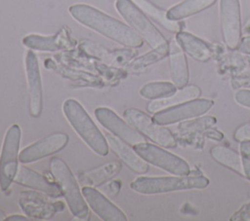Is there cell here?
<instances>
[{
	"label": "cell",
	"mask_w": 250,
	"mask_h": 221,
	"mask_svg": "<svg viewBox=\"0 0 250 221\" xmlns=\"http://www.w3.org/2000/svg\"><path fill=\"white\" fill-rule=\"evenodd\" d=\"M69 13L83 25L126 47L139 48L144 43L143 38L128 25L92 6L72 5L69 8Z\"/></svg>",
	"instance_id": "obj_1"
},
{
	"label": "cell",
	"mask_w": 250,
	"mask_h": 221,
	"mask_svg": "<svg viewBox=\"0 0 250 221\" xmlns=\"http://www.w3.org/2000/svg\"><path fill=\"white\" fill-rule=\"evenodd\" d=\"M208 184L207 177L199 171H192L188 175L140 176L131 182L130 187L140 194L154 195L182 190L204 189Z\"/></svg>",
	"instance_id": "obj_2"
},
{
	"label": "cell",
	"mask_w": 250,
	"mask_h": 221,
	"mask_svg": "<svg viewBox=\"0 0 250 221\" xmlns=\"http://www.w3.org/2000/svg\"><path fill=\"white\" fill-rule=\"evenodd\" d=\"M62 111L70 126L81 139L96 154L104 157L108 154V143L83 106L75 99H66Z\"/></svg>",
	"instance_id": "obj_3"
},
{
	"label": "cell",
	"mask_w": 250,
	"mask_h": 221,
	"mask_svg": "<svg viewBox=\"0 0 250 221\" xmlns=\"http://www.w3.org/2000/svg\"><path fill=\"white\" fill-rule=\"evenodd\" d=\"M50 168L72 215L82 220L87 219L89 216L88 204L84 201L82 192L68 166L62 159L54 157L50 161Z\"/></svg>",
	"instance_id": "obj_4"
},
{
	"label": "cell",
	"mask_w": 250,
	"mask_h": 221,
	"mask_svg": "<svg viewBox=\"0 0 250 221\" xmlns=\"http://www.w3.org/2000/svg\"><path fill=\"white\" fill-rule=\"evenodd\" d=\"M115 7L123 18L152 49L169 46L163 35L131 0H116Z\"/></svg>",
	"instance_id": "obj_5"
},
{
	"label": "cell",
	"mask_w": 250,
	"mask_h": 221,
	"mask_svg": "<svg viewBox=\"0 0 250 221\" xmlns=\"http://www.w3.org/2000/svg\"><path fill=\"white\" fill-rule=\"evenodd\" d=\"M21 130L18 125L11 126L4 137L0 154V189L5 192L15 180L19 169V149Z\"/></svg>",
	"instance_id": "obj_6"
},
{
	"label": "cell",
	"mask_w": 250,
	"mask_h": 221,
	"mask_svg": "<svg viewBox=\"0 0 250 221\" xmlns=\"http://www.w3.org/2000/svg\"><path fill=\"white\" fill-rule=\"evenodd\" d=\"M123 115L130 125L154 143L165 148L177 146V140L173 133L163 125L155 123L145 112L136 108H128L123 112Z\"/></svg>",
	"instance_id": "obj_7"
},
{
	"label": "cell",
	"mask_w": 250,
	"mask_h": 221,
	"mask_svg": "<svg viewBox=\"0 0 250 221\" xmlns=\"http://www.w3.org/2000/svg\"><path fill=\"white\" fill-rule=\"evenodd\" d=\"M134 150L148 164L160 167L174 175H188L189 166L182 158L151 143L142 142L133 146Z\"/></svg>",
	"instance_id": "obj_8"
},
{
	"label": "cell",
	"mask_w": 250,
	"mask_h": 221,
	"mask_svg": "<svg viewBox=\"0 0 250 221\" xmlns=\"http://www.w3.org/2000/svg\"><path fill=\"white\" fill-rule=\"evenodd\" d=\"M214 101L208 98H195L163 110L156 112L153 115V121L159 125L175 124L184 120L199 117L208 112Z\"/></svg>",
	"instance_id": "obj_9"
},
{
	"label": "cell",
	"mask_w": 250,
	"mask_h": 221,
	"mask_svg": "<svg viewBox=\"0 0 250 221\" xmlns=\"http://www.w3.org/2000/svg\"><path fill=\"white\" fill-rule=\"evenodd\" d=\"M220 20L226 45L234 50L241 41L239 0H220Z\"/></svg>",
	"instance_id": "obj_10"
},
{
	"label": "cell",
	"mask_w": 250,
	"mask_h": 221,
	"mask_svg": "<svg viewBox=\"0 0 250 221\" xmlns=\"http://www.w3.org/2000/svg\"><path fill=\"white\" fill-rule=\"evenodd\" d=\"M95 116L99 123L113 135L120 138L129 145H137L146 142L144 135L140 133L132 125L123 121L114 111L106 107H101L95 110Z\"/></svg>",
	"instance_id": "obj_11"
},
{
	"label": "cell",
	"mask_w": 250,
	"mask_h": 221,
	"mask_svg": "<svg viewBox=\"0 0 250 221\" xmlns=\"http://www.w3.org/2000/svg\"><path fill=\"white\" fill-rule=\"evenodd\" d=\"M68 142V135L63 132L53 133L41 140H38L23 150L19 155V160L22 164L37 162L52 154L62 150Z\"/></svg>",
	"instance_id": "obj_12"
},
{
	"label": "cell",
	"mask_w": 250,
	"mask_h": 221,
	"mask_svg": "<svg viewBox=\"0 0 250 221\" xmlns=\"http://www.w3.org/2000/svg\"><path fill=\"white\" fill-rule=\"evenodd\" d=\"M25 72L29 95V113L32 117H39L43 104L42 82L38 60L32 51H28L25 56Z\"/></svg>",
	"instance_id": "obj_13"
},
{
	"label": "cell",
	"mask_w": 250,
	"mask_h": 221,
	"mask_svg": "<svg viewBox=\"0 0 250 221\" xmlns=\"http://www.w3.org/2000/svg\"><path fill=\"white\" fill-rule=\"evenodd\" d=\"M82 195L91 209L104 221H126L125 213L101 192L91 186L82 188Z\"/></svg>",
	"instance_id": "obj_14"
},
{
	"label": "cell",
	"mask_w": 250,
	"mask_h": 221,
	"mask_svg": "<svg viewBox=\"0 0 250 221\" xmlns=\"http://www.w3.org/2000/svg\"><path fill=\"white\" fill-rule=\"evenodd\" d=\"M14 181L20 185L40 191L52 198H59L62 195L61 188L57 184L49 181L43 175L23 166L19 167Z\"/></svg>",
	"instance_id": "obj_15"
},
{
	"label": "cell",
	"mask_w": 250,
	"mask_h": 221,
	"mask_svg": "<svg viewBox=\"0 0 250 221\" xmlns=\"http://www.w3.org/2000/svg\"><path fill=\"white\" fill-rule=\"evenodd\" d=\"M108 146L111 150L130 167L133 171L144 174L148 170V164L131 147L129 144L124 142L118 137H115L111 134H105Z\"/></svg>",
	"instance_id": "obj_16"
},
{
	"label": "cell",
	"mask_w": 250,
	"mask_h": 221,
	"mask_svg": "<svg viewBox=\"0 0 250 221\" xmlns=\"http://www.w3.org/2000/svg\"><path fill=\"white\" fill-rule=\"evenodd\" d=\"M22 43L24 46L38 51H59L72 48L75 45V42L65 30H62L53 36L27 35L23 38Z\"/></svg>",
	"instance_id": "obj_17"
},
{
	"label": "cell",
	"mask_w": 250,
	"mask_h": 221,
	"mask_svg": "<svg viewBox=\"0 0 250 221\" xmlns=\"http://www.w3.org/2000/svg\"><path fill=\"white\" fill-rule=\"evenodd\" d=\"M168 55L171 79L177 88L182 89L188 82V67L185 53L176 39L170 41Z\"/></svg>",
	"instance_id": "obj_18"
},
{
	"label": "cell",
	"mask_w": 250,
	"mask_h": 221,
	"mask_svg": "<svg viewBox=\"0 0 250 221\" xmlns=\"http://www.w3.org/2000/svg\"><path fill=\"white\" fill-rule=\"evenodd\" d=\"M22 195H24L25 198L21 199L20 204L25 214L31 217L50 218L55 212L62 210L63 208V206L60 207V205L62 204V203H48L32 192H22Z\"/></svg>",
	"instance_id": "obj_19"
},
{
	"label": "cell",
	"mask_w": 250,
	"mask_h": 221,
	"mask_svg": "<svg viewBox=\"0 0 250 221\" xmlns=\"http://www.w3.org/2000/svg\"><path fill=\"white\" fill-rule=\"evenodd\" d=\"M201 94V90L199 87L195 85L185 86L184 88L180 89V91L176 92L172 95L160 99L152 100L147 105V111L150 113H156L160 110L198 98Z\"/></svg>",
	"instance_id": "obj_20"
},
{
	"label": "cell",
	"mask_w": 250,
	"mask_h": 221,
	"mask_svg": "<svg viewBox=\"0 0 250 221\" xmlns=\"http://www.w3.org/2000/svg\"><path fill=\"white\" fill-rule=\"evenodd\" d=\"M176 41L189 56L198 61H207L211 58L212 51L210 47L198 37L185 31H180L176 35Z\"/></svg>",
	"instance_id": "obj_21"
},
{
	"label": "cell",
	"mask_w": 250,
	"mask_h": 221,
	"mask_svg": "<svg viewBox=\"0 0 250 221\" xmlns=\"http://www.w3.org/2000/svg\"><path fill=\"white\" fill-rule=\"evenodd\" d=\"M215 2L216 0H184L168 10L167 17L169 19L177 21L209 8Z\"/></svg>",
	"instance_id": "obj_22"
},
{
	"label": "cell",
	"mask_w": 250,
	"mask_h": 221,
	"mask_svg": "<svg viewBox=\"0 0 250 221\" xmlns=\"http://www.w3.org/2000/svg\"><path fill=\"white\" fill-rule=\"evenodd\" d=\"M142 12L149 16L152 19L162 25L170 32L178 33L181 31V24L175 20H171L167 17V12L159 9L148 0H131Z\"/></svg>",
	"instance_id": "obj_23"
},
{
	"label": "cell",
	"mask_w": 250,
	"mask_h": 221,
	"mask_svg": "<svg viewBox=\"0 0 250 221\" xmlns=\"http://www.w3.org/2000/svg\"><path fill=\"white\" fill-rule=\"evenodd\" d=\"M210 154L211 157L220 165L237 172L240 175H244L240 155L235 151L225 146H214L210 150Z\"/></svg>",
	"instance_id": "obj_24"
},
{
	"label": "cell",
	"mask_w": 250,
	"mask_h": 221,
	"mask_svg": "<svg viewBox=\"0 0 250 221\" xmlns=\"http://www.w3.org/2000/svg\"><path fill=\"white\" fill-rule=\"evenodd\" d=\"M120 167L119 163H108L93 171L84 173L80 176V181L90 186H99L116 175Z\"/></svg>",
	"instance_id": "obj_25"
},
{
	"label": "cell",
	"mask_w": 250,
	"mask_h": 221,
	"mask_svg": "<svg viewBox=\"0 0 250 221\" xmlns=\"http://www.w3.org/2000/svg\"><path fill=\"white\" fill-rule=\"evenodd\" d=\"M177 92V87L169 82H149L140 89V94L146 99H160L168 97Z\"/></svg>",
	"instance_id": "obj_26"
},
{
	"label": "cell",
	"mask_w": 250,
	"mask_h": 221,
	"mask_svg": "<svg viewBox=\"0 0 250 221\" xmlns=\"http://www.w3.org/2000/svg\"><path fill=\"white\" fill-rule=\"evenodd\" d=\"M169 53V46L165 48H159V49H153L151 52L136 58L130 65L129 70L131 72L137 73L144 69H146L147 66L157 62L158 60L164 58Z\"/></svg>",
	"instance_id": "obj_27"
},
{
	"label": "cell",
	"mask_w": 250,
	"mask_h": 221,
	"mask_svg": "<svg viewBox=\"0 0 250 221\" xmlns=\"http://www.w3.org/2000/svg\"><path fill=\"white\" fill-rule=\"evenodd\" d=\"M216 122H217L216 118L212 116H204V117H198V118L195 117L192 120L188 119V121L183 122L179 125L178 127L179 133L184 135V134L202 131L213 127L216 124Z\"/></svg>",
	"instance_id": "obj_28"
},
{
	"label": "cell",
	"mask_w": 250,
	"mask_h": 221,
	"mask_svg": "<svg viewBox=\"0 0 250 221\" xmlns=\"http://www.w3.org/2000/svg\"><path fill=\"white\" fill-rule=\"evenodd\" d=\"M240 158L244 170V176L250 179V140L240 141Z\"/></svg>",
	"instance_id": "obj_29"
},
{
	"label": "cell",
	"mask_w": 250,
	"mask_h": 221,
	"mask_svg": "<svg viewBox=\"0 0 250 221\" xmlns=\"http://www.w3.org/2000/svg\"><path fill=\"white\" fill-rule=\"evenodd\" d=\"M234 138L236 141L250 140V123L240 126L234 132Z\"/></svg>",
	"instance_id": "obj_30"
},
{
	"label": "cell",
	"mask_w": 250,
	"mask_h": 221,
	"mask_svg": "<svg viewBox=\"0 0 250 221\" xmlns=\"http://www.w3.org/2000/svg\"><path fill=\"white\" fill-rule=\"evenodd\" d=\"M235 101L243 106L250 108V90H239L234 94Z\"/></svg>",
	"instance_id": "obj_31"
},
{
	"label": "cell",
	"mask_w": 250,
	"mask_h": 221,
	"mask_svg": "<svg viewBox=\"0 0 250 221\" xmlns=\"http://www.w3.org/2000/svg\"><path fill=\"white\" fill-rule=\"evenodd\" d=\"M239 50L244 54L250 55V36H247L241 39L239 44Z\"/></svg>",
	"instance_id": "obj_32"
},
{
	"label": "cell",
	"mask_w": 250,
	"mask_h": 221,
	"mask_svg": "<svg viewBox=\"0 0 250 221\" xmlns=\"http://www.w3.org/2000/svg\"><path fill=\"white\" fill-rule=\"evenodd\" d=\"M208 135L213 138V139H216V140H222L223 138V134L218 131V130H215V129H212V130H209L208 131Z\"/></svg>",
	"instance_id": "obj_33"
},
{
	"label": "cell",
	"mask_w": 250,
	"mask_h": 221,
	"mask_svg": "<svg viewBox=\"0 0 250 221\" xmlns=\"http://www.w3.org/2000/svg\"><path fill=\"white\" fill-rule=\"evenodd\" d=\"M6 219L8 221H11V220H17V221H19V220H27L26 217H23L21 215H11V216L7 217Z\"/></svg>",
	"instance_id": "obj_34"
},
{
	"label": "cell",
	"mask_w": 250,
	"mask_h": 221,
	"mask_svg": "<svg viewBox=\"0 0 250 221\" xmlns=\"http://www.w3.org/2000/svg\"><path fill=\"white\" fill-rule=\"evenodd\" d=\"M5 218V214H4V212L0 209V220H3Z\"/></svg>",
	"instance_id": "obj_35"
}]
</instances>
